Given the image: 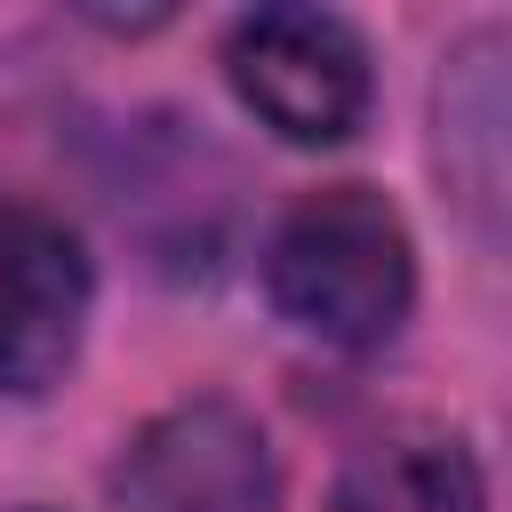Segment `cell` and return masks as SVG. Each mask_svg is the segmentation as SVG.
<instances>
[{
	"label": "cell",
	"mask_w": 512,
	"mask_h": 512,
	"mask_svg": "<svg viewBox=\"0 0 512 512\" xmlns=\"http://www.w3.org/2000/svg\"><path fill=\"white\" fill-rule=\"evenodd\" d=\"M264 288H272L288 328H304L336 352L384 344L408 320V296H416V248H408L400 208L368 184L304 192L272 232Z\"/></svg>",
	"instance_id": "1"
},
{
	"label": "cell",
	"mask_w": 512,
	"mask_h": 512,
	"mask_svg": "<svg viewBox=\"0 0 512 512\" xmlns=\"http://www.w3.org/2000/svg\"><path fill=\"white\" fill-rule=\"evenodd\" d=\"M120 512H272V448L232 400H184L112 472Z\"/></svg>",
	"instance_id": "3"
},
{
	"label": "cell",
	"mask_w": 512,
	"mask_h": 512,
	"mask_svg": "<svg viewBox=\"0 0 512 512\" xmlns=\"http://www.w3.org/2000/svg\"><path fill=\"white\" fill-rule=\"evenodd\" d=\"M240 104L288 144H344L368 112V48L328 8H256L224 40Z\"/></svg>",
	"instance_id": "2"
},
{
	"label": "cell",
	"mask_w": 512,
	"mask_h": 512,
	"mask_svg": "<svg viewBox=\"0 0 512 512\" xmlns=\"http://www.w3.org/2000/svg\"><path fill=\"white\" fill-rule=\"evenodd\" d=\"M432 120H440V168L464 192V208L512 224V16L456 40Z\"/></svg>",
	"instance_id": "5"
},
{
	"label": "cell",
	"mask_w": 512,
	"mask_h": 512,
	"mask_svg": "<svg viewBox=\"0 0 512 512\" xmlns=\"http://www.w3.org/2000/svg\"><path fill=\"white\" fill-rule=\"evenodd\" d=\"M328 512H488V488L456 432L400 424V432H376L336 472Z\"/></svg>",
	"instance_id": "6"
},
{
	"label": "cell",
	"mask_w": 512,
	"mask_h": 512,
	"mask_svg": "<svg viewBox=\"0 0 512 512\" xmlns=\"http://www.w3.org/2000/svg\"><path fill=\"white\" fill-rule=\"evenodd\" d=\"M88 328V256L80 240L40 216L0 200V392H48Z\"/></svg>",
	"instance_id": "4"
}]
</instances>
